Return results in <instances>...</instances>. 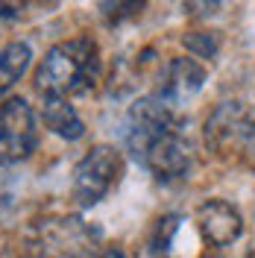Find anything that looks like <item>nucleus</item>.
Listing matches in <instances>:
<instances>
[{
    "label": "nucleus",
    "instance_id": "f257e3e1",
    "mask_svg": "<svg viewBox=\"0 0 255 258\" xmlns=\"http://www.w3.org/2000/svg\"><path fill=\"white\" fill-rule=\"evenodd\" d=\"M100 74V47L94 38L77 35L59 41L44 53L35 71V88L41 97H71L85 94Z\"/></svg>",
    "mask_w": 255,
    "mask_h": 258
},
{
    "label": "nucleus",
    "instance_id": "f03ea898",
    "mask_svg": "<svg viewBox=\"0 0 255 258\" xmlns=\"http://www.w3.org/2000/svg\"><path fill=\"white\" fill-rule=\"evenodd\" d=\"M123 176V156L112 144H94L74 167L71 194L80 209H94L103 203Z\"/></svg>",
    "mask_w": 255,
    "mask_h": 258
},
{
    "label": "nucleus",
    "instance_id": "7ed1b4c3",
    "mask_svg": "<svg viewBox=\"0 0 255 258\" xmlns=\"http://www.w3.org/2000/svg\"><path fill=\"white\" fill-rule=\"evenodd\" d=\"M100 232L80 217H56L44 220L35 235L38 258H88Z\"/></svg>",
    "mask_w": 255,
    "mask_h": 258
},
{
    "label": "nucleus",
    "instance_id": "20e7f679",
    "mask_svg": "<svg viewBox=\"0 0 255 258\" xmlns=\"http://www.w3.org/2000/svg\"><path fill=\"white\" fill-rule=\"evenodd\" d=\"M38 144L35 112L24 97L0 103V164L24 161Z\"/></svg>",
    "mask_w": 255,
    "mask_h": 258
},
{
    "label": "nucleus",
    "instance_id": "39448f33",
    "mask_svg": "<svg viewBox=\"0 0 255 258\" xmlns=\"http://www.w3.org/2000/svg\"><path fill=\"white\" fill-rule=\"evenodd\" d=\"M191 144L182 135V123L179 126L164 129L159 138H153L150 147L138 156V164L147 167L159 182H182L191 173Z\"/></svg>",
    "mask_w": 255,
    "mask_h": 258
},
{
    "label": "nucleus",
    "instance_id": "423d86ee",
    "mask_svg": "<svg viewBox=\"0 0 255 258\" xmlns=\"http://www.w3.org/2000/svg\"><path fill=\"white\" fill-rule=\"evenodd\" d=\"M208 80V71L200 59H191V56H176L164 64L159 80V97L164 106L170 109H182L185 103H191L194 97L203 91V85Z\"/></svg>",
    "mask_w": 255,
    "mask_h": 258
},
{
    "label": "nucleus",
    "instance_id": "0eeeda50",
    "mask_svg": "<svg viewBox=\"0 0 255 258\" xmlns=\"http://www.w3.org/2000/svg\"><path fill=\"white\" fill-rule=\"evenodd\" d=\"M197 226L211 246H232L243 232V217L232 203L214 197L197 209Z\"/></svg>",
    "mask_w": 255,
    "mask_h": 258
},
{
    "label": "nucleus",
    "instance_id": "6e6552de",
    "mask_svg": "<svg viewBox=\"0 0 255 258\" xmlns=\"http://www.w3.org/2000/svg\"><path fill=\"white\" fill-rule=\"evenodd\" d=\"M249 109L243 103H220L211 117L206 120V144L217 153V156H235L238 153V141L243 123H246Z\"/></svg>",
    "mask_w": 255,
    "mask_h": 258
},
{
    "label": "nucleus",
    "instance_id": "1a4fd4ad",
    "mask_svg": "<svg viewBox=\"0 0 255 258\" xmlns=\"http://www.w3.org/2000/svg\"><path fill=\"white\" fill-rule=\"evenodd\" d=\"M41 120L53 135H59L65 141H80L85 135V123L68 97H44L41 100Z\"/></svg>",
    "mask_w": 255,
    "mask_h": 258
},
{
    "label": "nucleus",
    "instance_id": "9d476101",
    "mask_svg": "<svg viewBox=\"0 0 255 258\" xmlns=\"http://www.w3.org/2000/svg\"><path fill=\"white\" fill-rule=\"evenodd\" d=\"M32 64V47L27 41H9L0 47V94L9 91Z\"/></svg>",
    "mask_w": 255,
    "mask_h": 258
},
{
    "label": "nucleus",
    "instance_id": "9b49d317",
    "mask_svg": "<svg viewBox=\"0 0 255 258\" xmlns=\"http://www.w3.org/2000/svg\"><path fill=\"white\" fill-rule=\"evenodd\" d=\"M144 9V0H97V12L109 27H120L132 18H138Z\"/></svg>",
    "mask_w": 255,
    "mask_h": 258
},
{
    "label": "nucleus",
    "instance_id": "f8f14e48",
    "mask_svg": "<svg viewBox=\"0 0 255 258\" xmlns=\"http://www.w3.org/2000/svg\"><path fill=\"white\" fill-rule=\"evenodd\" d=\"M182 44L191 50L197 59H214L220 50V32H185Z\"/></svg>",
    "mask_w": 255,
    "mask_h": 258
},
{
    "label": "nucleus",
    "instance_id": "ddd939ff",
    "mask_svg": "<svg viewBox=\"0 0 255 258\" xmlns=\"http://www.w3.org/2000/svg\"><path fill=\"white\" fill-rule=\"evenodd\" d=\"M235 156L255 173V109H249V114H246V123H243V132H240L238 153Z\"/></svg>",
    "mask_w": 255,
    "mask_h": 258
},
{
    "label": "nucleus",
    "instance_id": "4468645a",
    "mask_svg": "<svg viewBox=\"0 0 255 258\" xmlns=\"http://www.w3.org/2000/svg\"><path fill=\"white\" fill-rule=\"evenodd\" d=\"M27 6H30V0H0V35L9 32L24 18Z\"/></svg>",
    "mask_w": 255,
    "mask_h": 258
},
{
    "label": "nucleus",
    "instance_id": "2eb2a0df",
    "mask_svg": "<svg viewBox=\"0 0 255 258\" xmlns=\"http://www.w3.org/2000/svg\"><path fill=\"white\" fill-rule=\"evenodd\" d=\"M176 229H179V217H161L159 226H156V241H153V249L156 252H167L170 249V241H173V235H176Z\"/></svg>",
    "mask_w": 255,
    "mask_h": 258
},
{
    "label": "nucleus",
    "instance_id": "dca6fc26",
    "mask_svg": "<svg viewBox=\"0 0 255 258\" xmlns=\"http://www.w3.org/2000/svg\"><path fill=\"white\" fill-rule=\"evenodd\" d=\"M223 3H226V0H182L185 12H188L191 18H211V15H217Z\"/></svg>",
    "mask_w": 255,
    "mask_h": 258
},
{
    "label": "nucleus",
    "instance_id": "f3484780",
    "mask_svg": "<svg viewBox=\"0 0 255 258\" xmlns=\"http://www.w3.org/2000/svg\"><path fill=\"white\" fill-rule=\"evenodd\" d=\"M97 258H126V255H123L120 249H114V246H112V249H103V252H100Z\"/></svg>",
    "mask_w": 255,
    "mask_h": 258
},
{
    "label": "nucleus",
    "instance_id": "a211bd4d",
    "mask_svg": "<svg viewBox=\"0 0 255 258\" xmlns=\"http://www.w3.org/2000/svg\"><path fill=\"white\" fill-rule=\"evenodd\" d=\"M249 258H255V243H252V249H249Z\"/></svg>",
    "mask_w": 255,
    "mask_h": 258
},
{
    "label": "nucleus",
    "instance_id": "6ab92c4d",
    "mask_svg": "<svg viewBox=\"0 0 255 258\" xmlns=\"http://www.w3.org/2000/svg\"><path fill=\"white\" fill-rule=\"evenodd\" d=\"M203 258H220V255H203Z\"/></svg>",
    "mask_w": 255,
    "mask_h": 258
}]
</instances>
